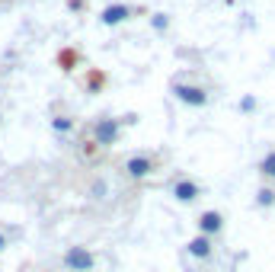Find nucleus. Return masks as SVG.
<instances>
[{
    "label": "nucleus",
    "mask_w": 275,
    "mask_h": 272,
    "mask_svg": "<svg viewBox=\"0 0 275 272\" xmlns=\"http://www.w3.org/2000/svg\"><path fill=\"white\" fill-rule=\"evenodd\" d=\"M272 199H275L272 189H262V192H259V205H272Z\"/></svg>",
    "instance_id": "obj_10"
},
{
    "label": "nucleus",
    "mask_w": 275,
    "mask_h": 272,
    "mask_svg": "<svg viewBox=\"0 0 275 272\" xmlns=\"http://www.w3.org/2000/svg\"><path fill=\"white\" fill-rule=\"evenodd\" d=\"M115 131H118L115 122H102V125H96V138H99V144H112V141H115Z\"/></svg>",
    "instance_id": "obj_7"
},
{
    "label": "nucleus",
    "mask_w": 275,
    "mask_h": 272,
    "mask_svg": "<svg viewBox=\"0 0 275 272\" xmlns=\"http://www.w3.org/2000/svg\"><path fill=\"white\" fill-rule=\"evenodd\" d=\"M173 196H176L179 202H192L195 196H199V186H195L192 179H179L176 186H173Z\"/></svg>",
    "instance_id": "obj_4"
},
{
    "label": "nucleus",
    "mask_w": 275,
    "mask_h": 272,
    "mask_svg": "<svg viewBox=\"0 0 275 272\" xmlns=\"http://www.w3.org/2000/svg\"><path fill=\"white\" fill-rule=\"evenodd\" d=\"M189 253H192V256H202V259H208V256H211V240H208L205 234H199L192 243H189Z\"/></svg>",
    "instance_id": "obj_6"
},
{
    "label": "nucleus",
    "mask_w": 275,
    "mask_h": 272,
    "mask_svg": "<svg viewBox=\"0 0 275 272\" xmlns=\"http://www.w3.org/2000/svg\"><path fill=\"white\" fill-rule=\"evenodd\" d=\"M262 173H265V176H275V154H269L262 160Z\"/></svg>",
    "instance_id": "obj_9"
},
{
    "label": "nucleus",
    "mask_w": 275,
    "mask_h": 272,
    "mask_svg": "<svg viewBox=\"0 0 275 272\" xmlns=\"http://www.w3.org/2000/svg\"><path fill=\"white\" fill-rule=\"evenodd\" d=\"M176 96L183 103H189V106H205V90H199V86H183V83H176Z\"/></svg>",
    "instance_id": "obj_2"
},
{
    "label": "nucleus",
    "mask_w": 275,
    "mask_h": 272,
    "mask_svg": "<svg viewBox=\"0 0 275 272\" xmlns=\"http://www.w3.org/2000/svg\"><path fill=\"white\" fill-rule=\"evenodd\" d=\"M199 227H202V234H218L221 227H224V218H221L218 212H205L199 218Z\"/></svg>",
    "instance_id": "obj_3"
},
{
    "label": "nucleus",
    "mask_w": 275,
    "mask_h": 272,
    "mask_svg": "<svg viewBox=\"0 0 275 272\" xmlns=\"http://www.w3.org/2000/svg\"><path fill=\"white\" fill-rule=\"evenodd\" d=\"M125 170L131 173L134 179H141V176H148V173H151V160H148V157H131V160L125 163Z\"/></svg>",
    "instance_id": "obj_5"
},
{
    "label": "nucleus",
    "mask_w": 275,
    "mask_h": 272,
    "mask_svg": "<svg viewBox=\"0 0 275 272\" xmlns=\"http://www.w3.org/2000/svg\"><path fill=\"white\" fill-rule=\"evenodd\" d=\"M64 262H67L71 269H77V272H87V269H93V256H90L87 250H80V247H74L71 253H67V256H64Z\"/></svg>",
    "instance_id": "obj_1"
},
{
    "label": "nucleus",
    "mask_w": 275,
    "mask_h": 272,
    "mask_svg": "<svg viewBox=\"0 0 275 272\" xmlns=\"http://www.w3.org/2000/svg\"><path fill=\"white\" fill-rule=\"evenodd\" d=\"M125 16H128V7H109V10L102 13V20H106L109 26H112V23H122Z\"/></svg>",
    "instance_id": "obj_8"
}]
</instances>
